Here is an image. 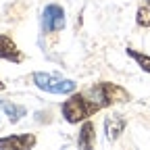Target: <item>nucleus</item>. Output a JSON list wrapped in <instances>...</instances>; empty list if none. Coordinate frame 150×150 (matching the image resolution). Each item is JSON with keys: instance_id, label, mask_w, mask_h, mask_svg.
<instances>
[{"instance_id": "obj_2", "label": "nucleus", "mask_w": 150, "mask_h": 150, "mask_svg": "<svg viewBox=\"0 0 150 150\" xmlns=\"http://www.w3.org/2000/svg\"><path fill=\"white\" fill-rule=\"evenodd\" d=\"M63 117L69 123H77V121H83V119L92 117L88 100H86L83 94H75V96H71L69 100H65V104H63Z\"/></svg>"}, {"instance_id": "obj_4", "label": "nucleus", "mask_w": 150, "mask_h": 150, "mask_svg": "<svg viewBox=\"0 0 150 150\" xmlns=\"http://www.w3.org/2000/svg\"><path fill=\"white\" fill-rule=\"evenodd\" d=\"M33 146H35V136H31V134L0 138V148H8V150H29V148H33Z\"/></svg>"}, {"instance_id": "obj_7", "label": "nucleus", "mask_w": 150, "mask_h": 150, "mask_svg": "<svg viewBox=\"0 0 150 150\" xmlns=\"http://www.w3.org/2000/svg\"><path fill=\"white\" fill-rule=\"evenodd\" d=\"M125 129V119L121 115H108L104 119V134H106V140L108 142H115Z\"/></svg>"}, {"instance_id": "obj_9", "label": "nucleus", "mask_w": 150, "mask_h": 150, "mask_svg": "<svg viewBox=\"0 0 150 150\" xmlns=\"http://www.w3.org/2000/svg\"><path fill=\"white\" fill-rule=\"evenodd\" d=\"M77 144L81 146V148H92L94 146V123L92 121H83V125H81V129H79V140H77Z\"/></svg>"}, {"instance_id": "obj_8", "label": "nucleus", "mask_w": 150, "mask_h": 150, "mask_svg": "<svg viewBox=\"0 0 150 150\" xmlns=\"http://www.w3.org/2000/svg\"><path fill=\"white\" fill-rule=\"evenodd\" d=\"M0 108L8 115V121H11V123H19V121H21V117H25V112H27L25 106L13 104V102H8V100H0Z\"/></svg>"}, {"instance_id": "obj_6", "label": "nucleus", "mask_w": 150, "mask_h": 150, "mask_svg": "<svg viewBox=\"0 0 150 150\" xmlns=\"http://www.w3.org/2000/svg\"><path fill=\"white\" fill-rule=\"evenodd\" d=\"M100 86H102V92H104V98H106L108 106H110V104H117V102H127V100H129L127 90H123L121 86L110 83V81H102Z\"/></svg>"}, {"instance_id": "obj_1", "label": "nucleus", "mask_w": 150, "mask_h": 150, "mask_svg": "<svg viewBox=\"0 0 150 150\" xmlns=\"http://www.w3.org/2000/svg\"><path fill=\"white\" fill-rule=\"evenodd\" d=\"M33 83L44 90V92H50V94H71L75 90V83L71 79H61L56 75H50V73H33Z\"/></svg>"}, {"instance_id": "obj_12", "label": "nucleus", "mask_w": 150, "mask_h": 150, "mask_svg": "<svg viewBox=\"0 0 150 150\" xmlns=\"http://www.w3.org/2000/svg\"><path fill=\"white\" fill-rule=\"evenodd\" d=\"M0 90H4V83H2V81H0Z\"/></svg>"}, {"instance_id": "obj_11", "label": "nucleus", "mask_w": 150, "mask_h": 150, "mask_svg": "<svg viewBox=\"0 0 150 150\" xmlns=\"http://www.w3.org/2000/svg\"><path fill=\"white\" fill-rule=\"evenodd\" d=\"M136 23L140 27H150V4H144L136 13Z\"/></svg>"}, {"instance_id": "obj_13", "label": "nucleus", "mask_w": 150, "mask_h": 150, "mask_svg": "<svg viewBox=\"0 0 150 150\" xmlns=\"http://www.w3.org/2000/svg\"><path fill=\"white\" fill-rule=\"evenodd\" d=\"M148 4H150V0H148Z\"/></svg>"}, {"instance_id": "obj_3", "label": "nucleus", "mask_w": 150, "mask_h": 150, "mask_svg": "<svg viewBox=\"0 0 150 150\" xmlns=\"http://www.w3.org/2000/svg\"><path fill=\"white\" fill-rule=\"evenodd\" d=\"M65 27V11L59 4H48L42 13V31L52 33V31H61Z\"/></svg>"}, {"instance_id": "obj_10", "label": "nucleus", "mask_w": 150, "mask_h": 150, "mask_svg": "<svg viewBox=\"0 0 150 150\" xmlns=\"http://www.w3.org/2000/svg\"><path fill=\"white\" fill-rule=\"evenodd\" d=\"M125 52H127V56H131V59H134L146 73H150V56H148V54H142V52H138V50H134V48H127Z\"/></svg>"}, {"instance_id": "obj_5", "label": "nucleus", "mask_w": 150, "mask_h": 150, "mask_svg": "<svg viewBox=\"0 0 150 150\" xmlns=\"http://www.w3.org/2000/svg\"><path fill=\"white\" fill-rule=\"evenodd\" d=\"M0 59L11 61V63H21L23 61L21 50H19L17 44L11 40L8 35H4V33H0Z\"/></svg>"}]
</instances>
